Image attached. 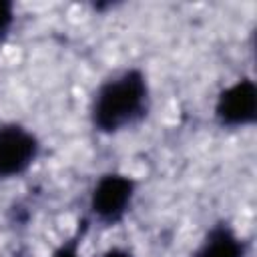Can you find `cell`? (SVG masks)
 Masks as SVG:
<instances>
[{
    "mask_svg": "<svg viewBox=\"0 0 257 257\" xmlns=\"http://www.w3.org/2000/svg\"><path fill=\"white\" fill-rule=\"evenodd\" d=\"M257 114V88L251 80H239L221 92L217 100V116L223 124L239 126L255 120Z\"/></svg>",
    "mask_w": 257,
    "mask_h": 257,
    "instance_id": "obj_4",
    "label": "cell"
},
{
    "mask_svg": "<svg viewBox=\"0 0 257 257\" xmlns=\"http://www.w3.org/2000/svg\"><path fill=\"white\" fill-rule=\"evenodd\" d=\"M52 257H78V251H76V241H72V243H66V245H62Z\"/></svg>",
    "mask_w": 257,
    "mask_h": 257,
    "instance_id": "obj_7",
    "label": "cell"
},
{
    "mask_svg": "<svg viewBox=\"0 0 257 257\" xmlns=\"http://www.w3.org/2000/svg\"><path fill=\"white\" fill-rule=\"evenodd\" d=\"M197 257H243V245L227 227H217L209 233Z\"/></svg>",
    "mask_w": 257,
    "mask_h": 257,
    "instance_id": "obj_5",
    "label": "cell"
},
{
    "mask_svg": "<svg viewBox=\"0 0 257 257\" xmlns=\"http://www.w3.org/2000/svg\"><path fill=\"white\" fill-rule=\"evenodd\" d=\"M38 153V143L32 133L22 126H0V177L20 175L30 167Z\"/></svg>",
    "mask_w": 257,
    "mask_h": 257,
    "instance_id": "obj_2",
    "label": "cell"
},
{
    "mask_svg": "<svg viewBox=\"0 0 257 257\" xmlns=\"http://www.w3.org/2000/svg\"><path fill=\"white\" fill-rule=\"evenodd\" d=\"M147 100V82L139 70H128L118 78L106 82L94 100L92 118L94 124L112 133L131 124L145 108Z\"/></svg>",
    "mask_w": 257,
    "mask_h": 257,
    "instance_id": "obj_1",
    "label": "cell"
},
{
    "mask_svg": "<svg viewBox=\"0 0 257 257\" xmlns=\"http://www.w3.org/2000/svg\"><path fill=\"white\" fill-rule=\"evenodd\" d=\"M135 183L124 175H104L92 193V211L106 223H116L131 205Z\"/></svg>",
    "mask_w": 257,
    "mask_h": 257,
    "instance_id": "obj_3",
    "label": "cell"
},
{
    "mask_svg": "<svg viewBox=\"0 0 257 257\" xmlns=\"http://www.w3.org/2000/svg\"><path fill=\"white\" fill-rule=\"evenodd\" d=\"M12 4L6 0H0V36L10 28L12 24Z\"/></svg>",
    "mask_w": 257,
    "mask_h": 257,
    "instance_id": "obj_6",
    "label": "cell"
},
{
    "mask_svg": "<svg viewBox=\"0 0 257 257\" xmlns=\"http://www.w3.org/2000/svg\"><path fill=\"white\" fill-rule=\"evenodd\" d=\"M104 257H133V255L126 253V251H120V249H112V251L104 253Z\"/></svg>",
    "mask_w": 257,
    "mask_h": 257,
    "instance_id": "obj_8",
    "label": "cell"
}]
</instances>
